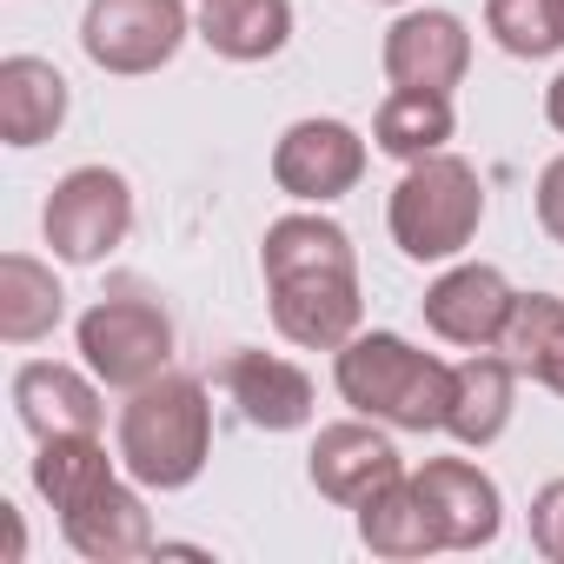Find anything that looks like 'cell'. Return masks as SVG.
<instances>
[{
	"label": "cell",
	"instance_id": "obj_21",
	"mask_svg": "<svg viewBox=\"0 0 564 564\" xmlns=\"http://www.w3.org/2000/svg\"><path fill=\"white\" fill-rule=\"evenodd\" d=\"M67 313V293L54 265H41L34 252H8L0 259V339L8 346H41Z\"/></svg>",
	"mask_w": 564,
	"mask_h": 564
},
{
	"label": "cell",
	"instance_id": "obj_28",
	"mask_svg": "<svg viewBox=\"0 0 564 564\" xmlns=\"http://www.w3.org/2000/svg\"><path fill=\"white\" fill-rule=\"evenodd\" d=\"M0 511H8V564H21V557H28V531H21V511H14V505H0Z\"/></svg>",
	"mask_w": 564,
	"mask_h": 564
},
{
	"label": "cell",
	"instance_id": "obj_24",
	"mask_svg": "<svg viewBox=\"0 0 564 564\" xmlns=\"http://www.w3.org/2000/svg\"><path fill=\"white\" fill-rule=\"evenodd\" d=\"M498 352L544 386V372L564 359V300L557 293H518V306L498 333Z\"/></svg>",
	"mask_w": 564,
	"mask_h": 564
},
{
	"label": "cell",
	"instance_id": "obj_13",
	"mask_svg": "<svg viewBox=\"0 0 564 564\" xmlns=\"http://www.w3.org/2000/svg\"><path fill=\"white\" fill-rule=\"evenodd\" d=\"M61 531H67V544L87 564H127V557H147L160 544L147 498L133 485H120V478H107L94 498H80L74 511H61Z\"/></svg>",
	"mask_w": 564,
	"mask_h": 564
},
{
	"label": "cell",
	"instance_id": "obj_11",
	"mask_svg": "<svg viewBox=\"0 0 564 564\" xmlns=\"http://www.w3.org/2000/svg\"><path fill=\"white\" fill-rule=\"evenodd\" d=\"M511 306H518V293H511V279L498 265H452L425 286V326L445 346H465V352L498 346Z\"/></svg>",
	"mask_w": 564,
	"mask_h": 564
},
{
	"label": "cell",
	"instance_id": "obj_23",
	"mask_svg": "<svg viewBox=\"0 0 564 564\" xmlns=\"http://www.w3.org/2000/svg\"><path fill=\"white\" fill-rule=\"evenodd\" d=\"M107 478H120V471H113V458H107L100 432L41 438V452H34V491H41L54 511H74V505H80V498H94Z\"/></svg>",
	"mask_w": 564,
	"mask_h": 564
},
{
	"label": "cell",
	"instance_id": "obj_1",
	"mask_svg": "<svg viewBox=\"0 0 564 564\" xmlns=\"http://www.w3.org/2000/svg\"><path fill=\"white\" fill-rule=\"evenodd\" d=\"M333 379H339V399L359 419H379L392 432H445L452 366L419 352L399 333H352L333 352Z\"/></svg>",
	"mask_w": 564,
	"mask_h": 564
},
{
	"label": "cell",
	"instance_id": "obj_22",
	"mask_svg": "<svg viewBox=\"0 0 564 564\" xmlns=\"http://www.w3.org/2000/svg\"><path fill=\"white\" fill-rule=\"evenodd\" d=\"M452 127H458L452 94L392 87V94H386V107H379V120H372V140H379V153H392V160H405V166H412V160H425V153H445Z\"/></svg>",
	"mask_w": 564,
	"mask_h": 564
},
{
	"label": "cell",
	"instance_id": "obj_8",
	"mask_svg": "<svg viewBox=\"0 0 564 564\" xmlns=\"http://www.w3.org/2000/svg\"><path fill=\"white\" fill-rule=\"evenodd\" d=\"M306 471H313L319 498L359 511L372 491H386L392 478H405V458L379 432V419H339V425H319V438L306 452Z\"/></svg>",
	"mask_w": 564,
	"mask_h": 564
},
{
	"label": "cell",
	"instance_id": "obj_10",
	"mask_svg": "<svg viewBox=\"0 0 564 564\" xmlns=\"http://www.w3.org/2000/svg\"><path fill=\"white\" fill-rule=\"evenodd\" d=\"M272 326L279 339H293L306 352H339L359 319H366V300H359V272H306V279H272Z\"/></svg>",
	"mask_w": 564,
	"mask_h": 564
},
{
	"label": "cell",
	"instance_id": "obj_29",
	"mask_svg": "<svg viewBox=\"0 0 564 564\" xmlns=\"http://www.w3.org/2000/svg\"><path fill=\"white\" fill-rule=\"evenodd\" d=\"M544 120H551V127L564 133V74H557V80L544 87Z\"/></svg>",
	"mask_w": 564,
	"mask_h": 564
},
{
	"label": "cell",
	"instance_id": "obj_2",
	"mask_svg": "<svg viewBox=\"0 0 564 564\" xmlns=\"http://www.w3.org/2000/svg\"><path fill=\"white\" fill-rule=\"evenodd\" d=\"M213 458V405L206 386L186 372L147 379L120 405V465L147 491H186Z\"/></svg>",
	"mask_w": 564,
	"mask_h": 564
},
{
	"label": "cell",
	"instance_id": "obj_26",
	"mask_svg": "<svg viewBox=\"0 0 564 564\" xmlns=\"http://www.w3.org/2000/svg\"><path fill=\"white\" fill-rule=\"evenodd\" d=\"M531 544H538L551 564H564V478H551V485L531 498Z\"/></svg>",
	"mask_w": 564,
	"mask_h": 564
},
{
	"label": "cell",
	"instance_id": "obj_6",
	"mask_svg": "<svg viewBox=\"0 0 564 564\" xmlns=\"http://www.w3.org/2000/svg\"><path fill=\"white\" fill-rule=\"evenodd\" d=\"M41 232L54 246V259L67 265H100L127 232H133V186L113 166H74L41 213Z\"/></svg>",
	"mask_w": 564,
	"mask_h": 564
},
{
	"label": "cell",
	"instance_id": "obj_3",
	"mask_svg": "<svg viewBox=\"0 0 564 564\" xmlns=\"http://www.w3.org/2000/svg\"><path fill=\"white\" fill-rule=\"evenodd\" d=\"M386 226H392V246L419 265H445L458 259L478 226H485V180L471 160L458 153H425L405 166V180L392 186V206H386Z\"/></svg>",
	"mask_w": 564,
	"mask_h": 564
},
{
	"label": "cell",
	"instance_id": "obj_5",
	"mask_svg": "<svg viewBox=\"0 0 564 564\" xmlns=\"http://www.w3.org/2000/svg\"><path fill=\"white\" fill-rule=\"evenodd\" d=\"M186 28H193L186 0H87L80 47L100 74L140 80V74H160L180 54Z\"/></svg>",
	"mask_w": 564,
	"mask_h": 564
},
{
	"label": "cell",
	"instance_id": "obj_19",
	"mask_svg": "<svg viewBox=\"0 0 564 564\" xmlns=\"http://www.w3.org/2000/svg\"><path fill=\"white\" fill-rule=\"evenodd\" d=\"M259 272H265V286L272 279H306V272H359V252L346 226H333L326 213H286L259 239Z\"/></svg>",
	"mask_w": 564,
	"mask_h": 564
},
{
	"label": "cell",
	"instance_id": "obj_31",
	"mask_svg": "<svg viewBox=\"0 0 564 564\" xmlns=\"http://www.w3.org/2000/svg\"><path fill=\"white\" fill-rule=\"evenodd\" d=\"M379 8H405V0H379Z\"/></svg>",
	"mask_w": 564,
	"mask_h": 564
},
{
	"label": "cell",
	"instance_id": "obj_30",
	"mask_svg": "<svg viewBox=\"0 0 564 564\" xmlns=\"http://www.w3.org/2000/svg\"><path fill=\"white\" fill-rule=\"evenodd\" d=\"M544 386H551V392H557V399H564V359H557V366H551V372H544Z\"/></svg>",
	"mask_w": 564,
	"mask_h": 564
},
{
	"label": "cell",
	"instance_id": "obj_16",
	"mask_svg": "<svg viewBox=\"0 0 564 564\" xmlns=\"http://www.w3.org/2000/svg\"><path fill=\"white\" fill-rule=\"evenodd\" d=\"M226 392L259 432H300L313 425V379L279 359V352H232L226 359Z\"/></svg>",
	"mask_w": 564,
	"mask_h": 564
},
{
	"label": "cell",
	"instance_id": "obj_18",
	"mask_svg": "<svg viewBox=\"0 0 564 564\" xmlns=\"http://www.w3.org/2000/svg\"><path fill=\"white\" fill-rule=\"evenodd\" d=\"M359 544H366L372 557H392V564L425 557V551H445L438 511L425 505V491L412 485V471L392 478L386 491H372V498L359 505Z\"/></svg>",
	"mask_w": 564,
	"mask_h": 564
},
{
	"label": "cell",
	"instance_id": "obj_9",
	"mask_svg": "<svg viewBox=\"0 0 564 564\" xmlns=\"http://www.w3.org/2000/svg\"><path fill=\"white\" fill-rule=\"evenodd\" d=\"M386 80L392 87H419V94H452L471 67V34L458 14L445 8H405L386 28Z\"/></svg>",
	"mask_w": 564,
	"mask_h": 564
},
{
	"label": "cell",
	"instance_id": "obj_15",
	"mask_svg": "<svg viewBox=\"0 0 564 564\" xmlns=\"http://www.w3.org/2000/svg\"><path fill=\"white\" fill-rule=\"evenodd\" d=\"M67 107H74V94H67V74L54 61H41V54L0 61V140L8 147L28 153V147L54 140L67 127Z\"/></svg>",
	"mask_w": 564,
	"mask_h": 564
},
{
	"label": "cell",
	"instance_id": "obj_4",
	"mask_svg": "<svg viewBox=\"0 0 564 564\" xmlns=\"http://www.w3.org/2000/svg\"><path fill=\"white\" fill-rule=\"evenodd\" d=\"M74 339H80L87 372L100 386H113V392H140L147 379L173 372V319L153 300H140V293L87 306L80 326H74Z\"/></svg>",
	"mask_w": 564,
	"mask_h": 564
},
{
	"label": "cell",
	"instance_id": "obj_20",
	"mask_svg": "<svg viewBox=\"0 0 564 564\" xmlns=\"http://www.w3.org/2000/svg\"><path fill=\"white\" fill-rule=\"evenodd\" d=\"M199 41L219 61H272L293 41V0H199Z\"/></svg>",
	"mask_w": 564,
	"mask_h": 564
},
{
	"label": "cell",
	"instance_id": "obj_27",
	"mask_svg": "<svg viewBox=\"0 0 564 564\" xmlns=\"http://www.w3.org/2000/svg\"><path fill=\"white\" fill-rule=\"evenodd\" d=\"M538 226L564 246V153L538 173Z\"/></svg>",
	"mask_w": 564,
	"mask_h": 564
},
{
	"label": "cell",
	"instance_id": "obj_17",
	"mask_svg": "<svg viewBox=\"0 0 564 564\" xmlns=\"http://www.w3.org/2000/svg\"><path fill=\"white\" fill-rule=\"evenodd\" d=\"M518 405V366L505 352H471L465 366H452V405H445V432L465 452H485Z\"/></svg>",
	"mask_w": 564,
	"mask_h": 564
},
{
	"label": "cell",
	"instance_id": "obj_25",
	"mask_svg": "<svg viewBox=\"0 0 564 564\" xmlns=\"http://www.w3.org/2000/svg\"><path fill=\"white\" fill-rule=\"evenodd\" d=\"M485 34L511 61H551L564 47V0H485Z\"/></svg>",
	"mask_w": 564,
	"mask_h": 564
},
{
	"label": "cell",
	"instance_id": "obj_7",
	"mask_svg": "<svg viewBox=\"0 0 564 564\" xmlns=\"http://www.w3.org/2000/svg\"><path fill=\"white\" fill-rule=\"evenodd\" d=\"M366 180V140L346 120H293L272 147V186L300 206H333Z\"/></svg>",
	"mask_w": 564,
	"mask_h": 564
},
{
	"label": "cell",
	"instance_id": "obj_14",
	"mask_svg": "<svg viewBox=\"0 0 564 564\" xmlns=\"http://www.w3.org/2000/svg\"><path fill=\"white\" fill-rule=\"evenodd\" d=\"M14 412L34 438H67V432H100V386L80 366L61 359H28L14 372Z\"/></svg>",
	"mask_w": 564,
	"mask_h": 564
},
{
	"label": "cell",
	"instance_id": "obj_12",
	"mask_svg": "<svg viewBox=\"0 0 564 564\" xmlns=\"http://www.w3.org/2000/svg\"><path fill=\"white\" fill-rule=\"evenodd\" d=\"M412 485L425 491V505L438 511L445 551H485L505 531V498L491 485V471H478L471 458H425L412 471Z\"/></svg>",
	"mask_w": 564,
	"mask_h": 564
}]
</instances>
